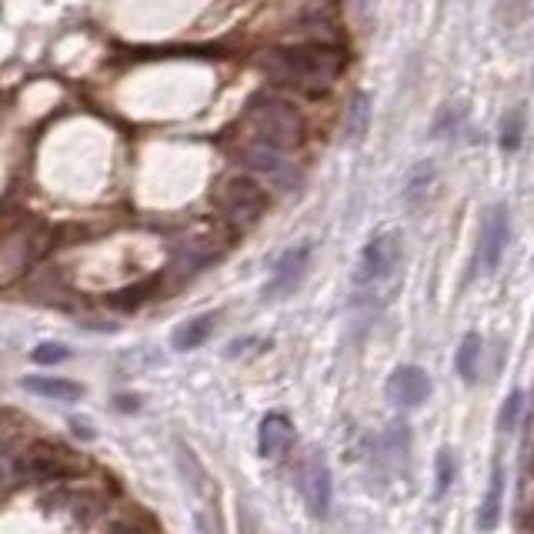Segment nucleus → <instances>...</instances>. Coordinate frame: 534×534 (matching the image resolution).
Masks as SVG:
<instances>
[{"label":"nucleus","mask_w":534,"mask_h":534,"mask_svg":"<svg viewBox=\"0 0 534 534\" xmlns=\"http://www.w3.org/2000/svg\"><path fill=\"white\" fill-rule=\"evenodd\" d=\"M511 237V221H508V207L498 204L488 211V221L481 227V241H478V267L484 274H494L504 257V247H508Z\"/></svg>","instance_id":"obj_5"},{"label":"nucleus","mask_w":534,"mask_h":534,"mask_svg":"<svg viewBox=\"0 0 534 534\" xmlns=\"http://www.w3.org/2000/svg\"><path fill=\"white\" fill-rule=\"evenodd\" d=\"M401 237L394 231L374 234L358 257V271H354V284L358 288H374L378 281H388L401 264Z\"/></svg>","instance_id":"obj_4"},{"label":"nucleus","mask_w":534,"mask_h":534,"mask_svg":"<svg viewBox=\"0 0 534 534\" xmlns=\"http://www.w3.org/2000/svg\"><path fill=\"white\" fill-rule=\"evenodd\" d=\"M308 264H311V244L288 247V251L278 257V264H274V274H271V284H267V294H271V298L291 294L301 284L304 271H308Z\"/></svg>","instance_id":"obj_9"},{"label":"nucleus","mask_w":534,"mask_h":534,"mask_svg":"<svg viewBox=\"0 0 534 534\" xmlns=\"http://www.w3.org/2000/svg\"><path fill=\"white\" fill-rule=\"evenodd\" d=\"M434 164L431 161H421L418 167H411L408 174V184H404V201L408 207H421L424 204V194H428V187L434 184Z\"/></svg>","instance_id":"obj_15"},{"label":"nucleus","mask_w":534,"mask_h":534,"mask_svg":"<svg viewBox=\"0 0 534 534\" xmlns=\"http://www.w3.org/2000/svg\"><path fill=\"white\" fill-rule=\"evenodd\" d=\"M241 124L247 127V144H264L274 151L291 154L304 141V114L294 107L288 97L278 94H254L247 101Z\"/></svg>","instance_id":"obj_2"},{"label":"nucleus","mask_w":534,"mask_h":534,"mask_svg":"<svg viewBox=\"0 0 534 534\" xmlns=\"http://www.w3.org/2000/svg\"><path fill=\"white\" fill-rule=\"evenodd\" d=\"M301 488H304V501H308L314 518H328L334 484H331V468L324 464L321 454H314V458H308V464H304Z\"/></svg>","instance_id":"obj_7"},{"label":"nucleus","mask_w":534,"mask_h":534,"mask_svg":"<svg viewBox=\"0 0 534 534\" xmlns=\"http://www.w3.org/2000/svg\"><path fill=\"white\" fill-rule=\"evenodd\" d=\"M34 364H61L71 358V351L64 348V344H41V348H34Z\"/></svg>","instance_id":"obj_19"},{"label":"nucleus","mask_w":534,"mask_h":534,"mask_svg":"<svg viewBox=\"0 0 534 534\" xmlns=\"http://www.w3.org/2000/svg\"><path fill=\"white\" fill-rule=\"evenodd\" d=\"M431 391H434V384L428 378V371L414 368V364H401L388 378V398L394 404H401V408H421V404L431 398Z\"/></svg>","instance_id":"obj_6"},{"label":"nucleus","mask_w":534,"mask_h":534,"mask_svg":"<svg viewBox=\"0 0 534 534\" xmlns=\"http://www.w3.org/2000/svg\"><path fill=\"white\" fill-rule=\"evenodd\" d=\"M501 501H504V468H501V461H494L491 481H488V494H484L481 511H478V528L491 531L494 524H498V518H501Z\"/></svg>","instance_id":"obj_11"},{"label":"nucleus","mask_w":534,"mask_h":534,"mask_svg":"<svg viewBox=\"0 0 534 534\" xmlns=\"http://www.w3.org/2000/svg\"><path fill=\"white\" fill-rule=\"evenodd\" d=\"M291 444H294V424L284 414H267L261 428H257V451H261V458L267 461L284 458L291 451Z\"/></svg>","instance_id":"obj_10"},{"label":"nucleus","mask_w":534,"mask_h":534,"mask_svg":"<svg viewBox=\"0 0 534 534\" xmlns=\"http://www.w3.org/2000/svg\"><path fill=\"white\" fill-rule=\"evenodd\" d=\"M364 127H368V97H358L351 111V124H348V137H361Z\"/></svg>","instance_id":"obj_20"},{"label":"nucleus","mask_w":534,"mask_h":534,"mask_svg":"<svg viewBox=\"0 0 534 534\" xmlns=\"http://www.w3.org/2000/svg\"><path fill=\"white\" fill-rule=\"evenodd\" d=\"M214 204L221 211V221L231 227H251L264 217L271 194L267 187L251 174H231L227 181H221L214 194Z\"/></svg>","instance_id":"obj_3"},{"label":"nucleus","mask_w":534,"mask_h":534,"mask_svg":"<svg viewBox=\"0 0 534 534\" xmlns=\"http://www.w3.org/2000/svg\"><path fill=\"white\" fill-rule=\"evenodd\" d=\"M24 388L34 394H44V398H54V401H77L84 394L81 384L64 381V378H27Z\"/></svg>","instance_id":"obj_14"},{"label":"nucleus","mask_w":534,"mask_h":534,"mask_svg":"<svg viewBox=\"0 0 534 534\" xmlns=\"http://www.w3.org/2000/svg\"><path fill=\"white\" fill-rule=\"evenodd\" d=\"M521 408H524V394H521V391H511L508 398H504L501 411H498V428H501L504 434L514 431V424H518Z\"/></svg>","instance_id":"obj_18"},{"label":"nucleus","mask_w":534,"mask_h":534,"mask_svg":"<svg viewBox=\"0 0 534 534\" xmlns=\"http://www.w3.org/2000/svg\"><path fill=\"white\" fill-rule=\"evenodd\" d=\"M214 328V314H201V318L184 321L181 328L174 331V348L177 351H194L207 341V334Z\"/></svg>","instance_id":"obj_13"},{"label":"nucleus","mask_w":534,"mask_h":534,"mask_svg":"<svg viewBox=\"0 0 534 534\" xmlns=\"http://www.w3.org/2000/svg\"><path fill=\"white\" fill-rule=\"evenodd\" d=\"M261 67L274 84L318 97V94H328L338 84V77L348 67V54L334 41H304L294 47L267 51L261 57Z\"/></svg>","instance_id":"obj_1"},{"label":"nucleus","mask_w":534,"mask_h":534,"mask_svg":"<svg viewBox=\"0 0 534 534\" xmlns=\"http://www.w3.org/2000/svg\"><path fill=\"white\" fill-rule=\"evenodd\" d=\"M244 164L251 167L254 174L271 177V181L281 184V187H294V184H298V171L291 167L288 154H284V151H274V147L247 144V147H244Z\"/></svg>","instance_id":"obj_8"},{"label":"nucleus","mask_w":534,"mask_h":534,"mask_svg":"<svg viewBox=\"0 0 534 534\" xmlns=\"http://www.w3.org/2000/svg\"><path fill=\"white\" fill-rule=\"evenodd\" d=\"M74 428H77V434H81V438H94L91 424H84V421H74Z\"/></svg>","instance_id":"obj_21"},{"label":"nucleus","mask_w":534,"mask_h":534,"mask_svg":"<svg viewBox=\"0 0 534 534\" xmlns=\"http://www.w3.org/2000/svg\"><path fill=\"white\" fill-rule=\"evenodd\" d=\"M454 471H458L454 454L448 448H441L438 458H434V498H444V491H448L454 481Z\"/></svg>","instance_id":"obj_16"},{"label":"nucleus","mask_w":534,"mask_h":534,"mask_svg":"<svg viewBox=\"0 0 534 534\" xmlns=\"http://www.w3.org/2000/svg\"><path fill=\"white\" fill-rule=\"evenodd\" d=\"M481 354H484V341H481V334L478 331H471V334H464V341H461V348H458V358H454V368H458V374L464 381H478V374H481Z\"/></svg>","instance_id":"obj_12"},{"label":"nucleus","mask_w":534,"mask_h":534,"mask_svg":"<svg viewBox=\"0 0 534 534\" xmlns=\"http://www.w3.org/2000/svg\"><path fill=\"white\" fill-rule=\"evenodd\" d=\"M521 134H524V111L521 107H514V111L504 114V121H501V147L504 151H518Z\"/></svg>","instance_id":"obj_17"}]
</instances>
